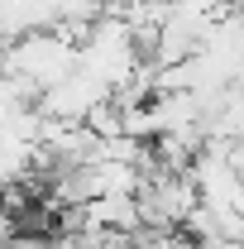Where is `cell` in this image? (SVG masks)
<instances>
[{"label":"cell","mask_w":244,"mask_h":249,"mask_svg":"<svg viewBox=\"0 0 244 249\" xmlns=\"http://www.w3.org/2000/svg\"><path fill=\"white\" fill-rule=\"evenodd\" d=\"M72 67H77V48L62 43L53 29H29L0 43V77H19L34 91L62 82Z\"/></svg>","instance_id":"obj_1"},{"label":"cell","mask_w":244,"mask_h":249,"mask_svg":"<svg viewBox=\"0 0 244 249\" xmlns=\"http://www.w3.org/2000/svg\"><path fill=\"white\" fill-rule=\"evenodd\" d=\"M101 96H110V91L96 82L87 67H72L62 82H53V87H43V91L34 96V110L48 115V120H82Z\"/></svg>","instance_id":"obj_2"},{"label":"cell","mask_w":244,"mask_h":249,"mask_svg":"<svg viewBox=\"0 0 244 249\" xmlns=\"http://www.w3.org/2000/svg\"><path fill=\"white\" fill-rule=\"evenodd\" d=\"M196 249H244L240 240H196Z\"/></svg>","instance_id":"obj_3"}]
</instances>
